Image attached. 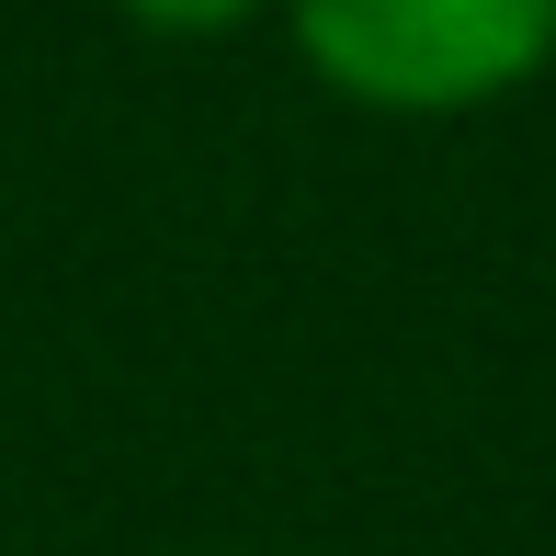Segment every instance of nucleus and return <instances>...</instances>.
I'll return each instance as SVG.
<instances>
[{"label": "nucleus", "mask_w": 556, "mask_h": 556, "mask_svg": "<svg viewBox=\"0 0 556 556\" xmlns=\"http://www.w3.org/2000/svg\"><path fill=\"white\" fill-rule=\"evenodd\" d=\"M125 23H148V35H239L250 12H273V0H114Z\"/></svg>", "instance_id": "nucleus-2"}, {"label": "nucleus", "mask_w": 556, "mask_h": 556, "mask_svg": "<svg viewBox=\"0 0 556 556\" xmlns=\"http://www.w3.org/2000/svg\"><path fill=\"white\" fill-rule=\"evenodd\" d=\"M295 58L364 114H489L556 58V0H285Z\"/></svg>", "instance_id": "nucleus-1"}]
</instances>
